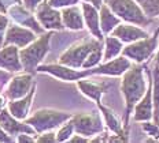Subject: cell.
<instances>
[{
    "label": "cell",
    "mask_w": 159,
    "mask_h": 143,
    "mask_svg": "<svg viewBox=\"0 0 159 143\" xmlns=\"http://www.w3.org/2000/svg\"><path fill=\"white\" fill-rule=\"evenodd\" d=\"M150 71L147 68V64L143 63H136L130 68L122 75L121 81V91L125 98V117L124 124L128 129L129 119L136 104L144 97L145 91L148 89V82H150Z\"/></svg>",
    "instance_id": "6da1fadb"
},
{
    "label": "cell",
    "mask_w": 159,
    "mask_h": 143,
    "mask_svg": "<svg viewBox=\"0 0 159 143\" xmlns=\"http://www.w3.org/2000/svg\"><path fill=\"white\" fill-rule=\"evenodd\" d=\"M54 32L43 33L41 37L32 44L25 46L22 51H19V57L22 61V67L29 74H34L37 71L40 63L44 60V57L49 52V41H51Z\"/></svg>",
    "instance_id": "7a4b0ae2"
},
{
    "label": "cell",
    "mask_w": 159,
    "mask_h": 143,
    "mask_svg": "<svg viewBox=\"0 0 159 143\" xmlns=\"http://www.w3.org/2000/svg\"><path fill=\"white\" fill-rule=\"evenodd\" d=\"M106 3L115 15L128 23L144 27L154 22V18H150L145 14L136 0H106Z\"/></svg>",
    "instance_id": "3957f363"
},
{
    "label": "cell",
    "mask_w": 159,
    "mask_h": 143,
    "mask_svg": "<svg viewBox=\"0 0 159 143\" xmlns=\"http://www.w3.org/2000/svg\"><path fill=\"white\" fill-rule=\"evenodd\" d=\"M100 42H103V40H99L93 36L82 38L81 41L74 42L62 53L61 57H59V63L71 68H82L89 53L93 51Z\"/></svg>",
    "instance_id": "277c9868"
},
{
    "label": "cell",
    "mask_w": 159,
    "mask_h": 143,
    "mask_svg": "<svg viewBox=\"0 0 159 143\" xmlns=\"http://www.w3.org/2000/svg\"><path fill=\"white\" fill-rule=\"evenodd\" d=\"M73 115L67 112H59L55 109H40L33 113V116L25 119V123L30 124L36 129V132L43 134V132L52 131L56 127H61Z\"/></svg>",
    "instance_id": "5b68a950"
},
{
    "label": "cell",
    "mask_w": 159,
    "mask_h": 143,
    "mask_svg": "<svg viewBox=\"0 0 159 143\" xmlns=\"http://www.w3.org/2000/svg\"><path fill=\"white\" fill-rule=\"evenodd\" d=\"M159 42V26L152 36H148L145 38H141L139 41H134L132 44H128L122 51V55L126 56L134 63H145L151 56L157 52Z\"/></svg>",
    "instance_id": "8992f818"
},
{
    "label": "cell",
    "mask_w": 159,
    "mask_h": 143,
    "mask_svg": "<svg viewBox=\"0 0 159 143\" xmlns=\"http://www.w3.org/2000/svg\"><path fill=\"white\" fill-rule=\"evenodd\" d=\"M37 72H47V74L65 82H78L80 79H85L93 75L92 68H71L61 64V63H58V64H41L37 67Z\"/></svg>",
    "instance_id": "52a82bcc"
},
{
    "label": "cell",
    "mask_w": 159,
    "mask_h": 143,
    "mask_svg": "<svg viewBox=\"0 0 159 143\" xmlns=\"http://www.w3.org/2000/svg\"><path fill=\"white\" fill-rule=\"evenodd\" d=\"M74 124L75 132L87 138L98 136L103 132V120L99 113H77L70 119Z\"/></svg>",
    "instance_id": "ba28073f"
},
{
    "label": "cell",
    "mask_w": 159,
    "mask_h": 143,
    "mask_svg": "<svg viewBox=\"0 0 159 143\" xmlns=\"http://www.w3.org/2000/svg\"><path fill=\"white\" fill-rule=\"evenodd\" d=\"M36 18L40 22V25L47 30H63V19L62 12L58 11V8L52 7L48 3V0L43 2L36 8Z\"/></svg>",
    "instance_id": "9c48e42d"
},
{
    "label": "cell",
    "mask_w": 159,
    "mask_h": 143,
    "mask_svg": "<svg viewBox=\"0 0 159 143\" xmlns=\"http://www.w3.org/2000/svg\"><path fill=\"white\" fill-rule=\"evenodd\" d=\"M8 14L16 23L32 29L36 34H43L45 30V29L40 25L37 18H36L34 15H32V11H29L25 6H22V3H16V4L11 6V7L8 8Z\"/></svg>",
    "instance_id": "30bf717a"
},
{
    "label": "cell",
    "mask_w": 159,
    "mask_h": 143,
    "mask_svg": "<svg viewBox=\"0 0 159 143\" xmlns=\"http://www.w3.org/2000/svg\"><path fill=\"white\" fill-rule=\"evenodd\" d=\"M132 67V60L126 56H118L112 60L104 61L99 64L98 67H93V75H108V76H122L129 68Z\"/></svg>",
    "instance_id": "8fae6325"
},
{
    "label": "cell",
    "mask_w": 159,
    "mask_h": 143,
    "mask_svg": "<svg viewBox=\"0 0 159 143\" xmlns=\"http://www.w3.org/2000/svg\"><path fill=\"white\" fill-rule=\"evenodd\" d=\"M34 82H33V74H24V75H16L14 78H11L7 89H6V97L10 101L14 99H19L25 97L30 89L33 87Z\"/></svg>",
    "instance_id": "7c38bea8"
},
{
    "label": "cell",
    "mask_w": 159,
    "mask_h": 143,
    "mask_svg": "<svg viewBox=\"0 0 159 143\" xmlns=\"http://www.w3.org/2000/svg\"><path fill=\"white\" fill-rule=\"evenodd\" d=\"M134 121H151L154 120V101H152V71H150V82L144 97L136 104L133 109Z\"/></svg>",
    "instance_id": "4fadbf2b"
},
{
    "label": "cell",
    "mask_w": 159,
    "mask_h": 143,
    "mask_svg": "<svg viewBox=\"0 0 159 143\" xmlns=\"http://www.w3.org/2000/svg\"><path fill=\"white\" fill-rule=\"evenodd\" d=\"M34 40H36V33L32 29L22 27L19 25H11L8 26L7 32H6V38L3 46L16 45L19 48H25L29 44H32Z\"/></svg>",
    "instance_id": "5bb4252c"
},
{
    "label": "cell",
    "mask_w": 159,
    "mask_h": 143,
    "mask_svg": "<svg viewBox=\"0 0 159 143\" xmlns=\"http://www.w3.org/2000/svg\"><path fill=\"white\" fill-rule=\"evenodd\" d=\"M111 36H115L121 40L124 44H132L141 38L148 37V32L144 30L141 26L133 25V23H119L117 27L111 32Z\"/></svg>",
    "instance_id": "9a60e30c"
},
{
    "label": "cell",
    "mask_w": 159,
    "mask_h": 143,
    "mask_svg": "<svg viewBox=\"0 0 159 143\" xmlns=\"http://www.w3.org/2000/svg\"><path fill=\"white\" fill-rule=\"evenodd\" d=\"M82 8V14H84V21H85V26L88 27L89 33H91L93 37L103 40V32L100 27V14L98 11V7L93 6L89 2H84L81 4Z\"/></svg>",
    "instance_id": "2e32d148"
},
{
    "label": "cell",
    "mask_w": 159,
    "mask_h": 143,
    "mask_svg": "<svg viewBox=\"0 0 159 143\" xmlns=\"http://www.w3.org/2000/svg\"><path fill=\"white\" fill-rule=\"evenodd\" d=\"M18 119H15L14 116L11 115L10 109L3 108L2 112H0V125L4 128L6 132H8L10 135H18L19 132H26L29 135H34L36 129L30 127V124H22V123L16 121Z\"/></svg>",
    "instance_id": "e0dca14e"
},
{
    "label": "cell",
    "mask_w": 159,
    "mask_h": 143,
    "mask_svg": "<svg viewBox=\"0 0 159 143\" xmlns=\"http://www.w3.org/2000/svg\"><path fill=\"white\" fill-rule=\"evenodd\" d=\"M0 68L10 72H18L24 68L16 45H6L0 49Z\"/></svg>",
    "instance_id": "ac0fdd59"
},
{
    "label": "cell",
    "mask_w": 159,
    "mask_h": 143,
    "mask_svg": "<svg viewBox=\"0 0 159 143\" xmlns=\"http://www.w3.org/2000/svg\"><path fill=\"white\" fill-rule=\"evenodd\" d=\"M77 86L80 89V91L88 97L89 99L96 102V105L102 104V95L104 93H107L110 85L107 83H98V82H89V81H84V79H80L77 82Z\"/></svg>",
    "instance_id": "d6986e66"
},
{
    "label": "cell",
    "mask_w": 159,
    "mask_h": 143,
    "mask_svg": "<svg viewBox=\"0 0 159 143\" xmlns=\"http://www.w3.org/2000/svg\"><path fill=\"white\" fill-rule=\"evenodd\" d=\"M61 12L65 27L70 29V30H84L85 21H84V14H82V8H80L75 4V6H70V7H65Z\"/></svg>",
    "instance_id": "ffe728a7"
},
{
    "label": "cell",
    "mask_w": 159,
    "mask_h": 143,
    "mask_svg": "<svg viewBox=\"0 0 159 143\" xmlns=\"http://www.w3.org/2000/svg\"><path fill=\"white\" fill-rule=\"evenodd\" d=\"M34 91H36V82H34V85H33V87L30 89V91H29L25 97L8 102V109L15 119H18V120H24V119H26L29 108H30L32 101H33Z\"/></svg>",
    "instance_id": "44dd1931"
},
{
    "label": "cell",
    "mask_w": 159,
    "mask_h": 143,
    "mask_svg": "<svg viewBox=\"0 0 159 143\" xmlns=\"http://www.w3.org/2000/svg\"><path fill=\"white\" fill-rule=\"evenodd\" d=\"M98 106H99V109H100V113H102V116H103L107 128L110 129L111 132H114L115 135L122 136V138H125L128 141V131L124 129V125H122V123L119 121L117 115H115L110 108H107V106H104L102 104H99Z\"/></svg>",
    "instance_id": "7402d4cb"
},
{
    "label": "cell",
    "mask_w": 159,
    "mask_h": 143,
    "mask_svg": "<svg viewBox=\"0 0 159 143\" xmlns=\"http://www.w3.org/2000/svg\"><path fill=\"white\" fill-rule=\"evenodd\" d=\"M100 10V27H102V32L103 34H111V32L114 30L115 27L121 23L122 19L119 18L118 15H115L112 12V10L108 7L107 3H103L102 7L99 8Z\"/></svg>",
    "instance_id": "603a6c76"
},
{
    "label": "cell",
    "mask_w": 159,
    "mask_h": 143,
    "mask_svg": "<svg viewBox=\"0 0 159 143\" xmlns=\"http://www.w3.org/2000/svg\"><path fill=\"white\" fill-rule=\"evenodd\" d=\"M124 51V42L115 36H107L104 38V55L103 61H108L118 57Z\"/></svg>",
    "instance_id": "cb8c5ba5"
},
{
    "label": "cell",
    "mask_w": 159,
    "mask_h": 143,
    "mask_svg": "<svg viewBox=\"0 0 159 143\" xmlns=\"http://www.w3.org/2000/svg\"><path fill=\"white\" fill-rule=\"evenodd\" d=\"M152 101H154V123L159 124V67L152 65Z\"/></svg>",
    "instance_id": "d4e9b609"
},
{
    "label": "cell",
    "mask_w": 159,
    "mask_h": 143,
    "mask_svg": "<svg viewBox=\"0 0 159 143\" xmlns=\"http://www.w3.org/2000/svg\"><path fill=\"white\" fill-rule=\"evenodd\" d=\"M103 60V42H100L96 48L89 53V56L85 60L82 68H93V67H98L99 64Z\"/></svg>",
    "instance_id": "484cf974"
},
{
    "label": "cell",
    "mask_w": 159,
    "mask_h": 143,
    "mask_svg": "<svg viewBox=\"0 0 159 143\" xmlns=\"http://www.w3.org/2000/svg\"><path fill=\"white\" fill-rule=\"evenodd\" d=\"M150 18L159 16V0H136Z\"/></svg>",
    "instance_id": "4316f807"
},
{
    "label": "cell",
    "mask_w": 159,
    "mask_h": 143,
    "mask_svg": "<svg viewBox=\"0 0 159 143\" xmlns=\"http://www.w3.org/2000/svg\"><path fill=\"white\" fill-rule=\"evenodd\" d=\"M75 132L74 129V124L70 120L69 123H66L65 125H62L59 128L58 134H56V142H69V139L73 136V134Z\"/></svg>",
    "instance_id": "83f0119b"
},
{
    "label": "cell",
    "mask_w": 159,
    "mask_h": 143,
    "mask_svg": "<svg viewBox=\"0 0 159 143\" xmlns=\"http://www.w3.org/2000/svg\"><path fill=\"white\" fill-rule=\"evenodd\" d=\"M141 127H143V131L148 136H152V138H154V141H157V142L159 141V124L144 121V124L141 125Z\"/></svg>",
    "instance_id": "f1b7e54d"
},
{
    "label": "cell",
    "mask_w": 159,
    "mask_h": 143,
    "mask_svg": "<svg viewBox=\"0 0 159 143\" xmlns=\"http://www.w3.org/2000/svg\"><path fill=\"white\" fill-rule=\"evenodd\" d=\"M7 29H8V18L6 16V14L0 12V49L3 48V44H4V37Z\"/></svg>",
    "instance_id": "f546056e"
},
{
    "label": "cell",
    "mask_w": 159,
    "mask_h": 143,
    "mask_svg": "<svg viewBox=\"0 0 159 143\" xmlns=\"http://www.w3.org/2000/svg\"><path fill=\"white\" fill-rule=\"evenodd\" d=\"M80 0H48V3L55 8H65L70 7V6L78 4Z\"/></svg>",
    "instance_id": "4dcf8cb0"
},
{
    "label": "cell",
    "mask_w": 159,
    "mask_h": 143,
    "mask_svg": "<svg viewBox=\"0 0 159 143\" xmlns=\"http://www.w3.org/2000/svg\"><path fill=\"white\" fill-rule=\"evenodd\" d=\"M36 142H40V143H44V142H56V134L55 132H43V135H40Z\"/></svg>",
    "instance_id": "1f68e13d"
},
{
    "label": "cell",
    "mask_w": 159,
    "mask_h": 143,
    "mask_svg": "<svg viewBox=\"0 0 159 143\" xmlns=\"http://www.w3.org/2000/svg\"><path fill=\"white\" fill-rule=\"evenodd\" d=\"M16 3H21V0H0V12L7 14V12H8V7L16 4Z\"/></svg>",
    "instance_id": "d6a6232c"
},
{
    "label": "cell",
    "mask_w": 159,
    "mask_h": 143,
    "mask_svg": "<svg viewBox=\"0 0 159 143\" xmlns=\"http://www.w3.org/2000/svg\"><path fill=\"white\" fill-rule=\"evenodd\" d=\"M69 142L70 143H87V142H91V138H87V136L84 135H73L70 139H69Z\"/></svg>",
    "instance_id": "836d02e7"
},
{
    "label": "cell",
    "mask_w": 159,
    "mask_h": 143,
    "mask_svg": "<svg viewBox=\"0 0 159 143\" xmlns=\"http://www.w3.org/2000/svg\"><path fill=\"white\" fill-rule=\"evenodd\" d=\"M40 2H43V0H24V6L29 11H34V10L37 8Z\"/></svg>",
    "instance_id": "e575fe53"
},
{
    "label": "cell",
    "mask_w": 159,
    "mask_h": 143,
    "mask_svg": "<svg viewBox=\"0 0 159 143\" xmlns=\"http://www.w3.org/2000/svg\"><path fill=\"white\" fill-rule=\"evenodd\" d=\"M14 138L8 134V132L4 131V128L0 125V142H12Z\"/></svg>",
    "instance_id": "d590c367"
},
{
    "label": "cell",
    "mask_w": 159,
    "mask_h": 143,
    "mask_svg": "<svg viewBox=\"0 0 159 143\" xmlns=\"http://www.w3.org/2000/svg\"><path fill=\"white\" fill-rule=\"evenodd\" d=\"M25 134H26V132H25ZM24 134V132H21V134H19L18 135V139H16V141H18V142H36V139L34 138H29V136L28 135H25Z\"/></svg>",
    "instance_id": "8d00e7d4"
},
{
    "label": "cell",
    "mask_w": 159,
    "mask_h": 143,
    "mask_svg": "<svg viewBox=\"0 0 159 143\" xmlns=\"http://www.w3.org/2000/svg\"><path fill=\"white\" fill-rule=\"evenodd\" d=\"M6 98H7V97H6V94L4 95L0 94V109H3L6 106Z\"/></svg>",
    "instance_id": "74e56055"
},
{
    "label": "cell",
    "mask_w": 159,
    "mask_h": 143,
    "mask_svg": "<svg viewBox=\"0 0 159 143\" xmlns=\"http://www.w3.org/2000/svg\"><path fill=\"white\" fill-rule=\"evenodd\" d=\"M152 65H158L159 67V48H158L157 55H155V57H154V63H152Z\"/></svg>",
    "instance_id": "f35d334b"
}]
</instances>
